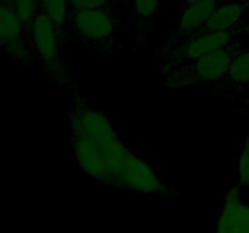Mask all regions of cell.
Wrapping results in <instances>:
<instances>
[{
  "instance_id": "1",
  "label": "cell",
  "mask_w": 249,
  "mask_h": 233,
  "mask_svg": "<svg viewBox=\"0 0 249 233\" xmlns=\"http://www.w3.org/2000/svg\"><path fill=\"white\" fill-rule=\"evenodd\" d=\"M70 131L84 136L96 150L111 175L112 188L174 198L178 189L162 172L123 142L108 114L73 94L66 113Z\"/></svg>"
},
{
  "instance_id": "2",
  "label": "cell",
  "mask_w": 249,
  "mask_h": 233,
  "mask_svg": "<svg viewBox=\"0 0 249 233\" xmlns=\"http://www.w3.org/2000/svg\"><path fill=\"white\" fill-rule=\"evenodd\" d=\"M121 29L118 7L70 11L65 45L74 44L102 57H109L124 50L123 39L119 35Z\"/></svg>"
},
{
  "instance_id": "3",
  "label": "cell",
  "mask_w": 249,
  "mask_h": 233,
  "mask_svg": "<svg viewBox=\"0 0 249 233\" xmlns=\"http://www.w3.org/2000/svg\"><path fill=\"white\" fill-rule=\"evenodd\" d=\"M28 29L40 72L55 86L77 94V82L62 58L65 44L50 18L38 10Z\"/></svg>"
},
{
  "instance_id": "4",
  "label": "cell",
  "mask_w": 249,
  "mask_h": 233,
  "mask_svg": "<svg viewBox=\"0 0 249 233\" xmlns=\"http://www.w3.org/2000/svg\"><path fill=\"white\" fill-rule=\"evenodd\" d=\"M245 44L218 49L180 67L158 70V74L162 77L163 87L170 91L196 87L201 91L215 84L224 77L232 58Z\"/></svg>"
},
{
  "instance_id": "5",
  "label": "cell",
  "mask_w": 249,
  "mask_h": 233,
  "mask_svg": "<svg viewBox=\"0 0 249 233\" xmlns=\"http://www.w3.org/2000/svg\"><path fill=\"white\" fill-rule=\"evenodd\" d=\"M243 43H248V40L242 35L238 28L233 31L202 32L195 35L194 38L185 41L182 45L173 50L172 52L163 56L160 58L162 67L160 70L180 67L214 50Z\"/></svg>"
},
{
  "instance_id": "6",
  "label": "cell",
  "mask_w": 249,
  "mask_h": 233,
  "mask_svg": "<svg viewBox=\"0 0 249 233\" xmlns=\"http://www.w3.org/2000/svg\"><path fill=\"white\" fill-rule=\"evenodd\" d=\"M219 0H204L196 2L185 9L180 10L179 22L177 27L172 31L167 40L156 52V57L162 58L179 48L180 45L199 34L203 29L204 24L208 21L209 16L213 14L215 7L218 6Z\"/></svg>"
},
{
  "instance_id": "7",
  "label": "cell",
  "mask_w": 249,
  "mask_h": 233,
  "mask_svg": "<svg viewBox=\"0 0 249 233\" xmlns=\"http://www.w3.org/2000/svg\"><path fill=\"white\" fill-rule=\"evenodd\" d=\"M249 87V43L238 50L224 77L215 84L201 90L203 96H219L235 101Z\"/></svg>"
},
{
  "instance_id": "8",
  "label": "cell",
  "mask_w": 249,
  "mask_h": 233,
  "mask_svg": "<svg viewBox=\"0 0 249 233\" xmlns=\"http://www.w3.org/2000/svg\"><path fill=\"white\" fill-rule=\"evenodd\" d=\"M215 233H249V201L242 188L236 184L226 189L225 199L219 206Z\"/></svg>"
},
{
  "instance_id": "9",
  "label": "cell",
  "mask_w": 249,
  "mask_h": 233,
  "mask_svg": "<svg viewBox=\"0 0 249 233\" xmlns=\"http://www.w3.org/2000/svg\"><path fill=\"white\" fill-rule=\"evenodd\" d=\"M70 145L72 148L73 159L83 172L88 177L99 182L101 186L112 187L111 175L94 146L84 136L74 131H70Z\"/></svg>"
},
{
  "instance_id": "10",
  "label": "cell",
  "mask_w": 249,
  "mask_h": 233,
  "mask_svg": "<svg viewBox=\"0 0 249 233\" xmlns=\"http://www.w3.org/2000/svg\"><path fill=\"white\" fill-rule=\"evenodd\" d=\"M162 0H129L126 7L131 15V38L136 50L147 44V39L155 28Z\"/></svg>"
},
{
  "instance_id": "11",
  "label": "cell",
  "mask_w": 249,
  "mask_h": 233,
  "mask_svg": "<svg viewBox=\"0 0 249 233\" xmlns=\"http://www.w3.org/2000/svg\"><path fill=\"white\" fill-rule=\"evenodd\" d=\"M248 10L246 0H219L218 6L209 16L202 32L233 31L238 28Z\"/></svg>"
},
{
  "instance_id": "12",
  "label": "cell",
  "mask_w": 249,
  "mask_h": 233,
  "mask_svg": "<svg viewBox=\"0 0 249 233\" xmlns=\"http://www.w3.org/2000/svg\"><path fill=\"white\" fill-rule=\"evenodd\" d=\"M28 36L29 29L11 4L0 2V46L9 41Z\"/></svg>"
},
{
  "instance_id": "13",
  "label": "cell",
  "mask_w": 249,
  "mask_h": 233,
  "mask_svg": "<svg viewBox=\"0 0 249 233\" xmlns=\"http://www.w3.org/2000/svg\"><path fill=\"white\" fill-rule=\"evenodd\" d=\"M38 10L50 18L65 44L66 27L70 15L67 0H38Z\"/></svg>"
},
{
  "instance_id": "14",
  "label": "cell",
  "mask_w": 249,
  "mask_h": 233,
  "mask_svg": "<svg viewBox=\"0 0 249 233\" xmlns=\"http://www.w3.org/2000/svg\"><path fill=\"white\" fill-rule=\"evenodd\" d=\"M233 184L249 191V126L241 138V150L233 162Z\"/></svg>"
},
{
  "instance_id": "15",
  "label": "cell",
  "mask_w": 249,
  "mask_h": 233,
  "mask_svg": "<svg viewBox=\"0 0 249 233\" xmlns=\"http://www.w3.org/2000/svg\"><path fill=\"white\" fill-rule=\"evenodd\" d=\"M12 6L27 28H29L32 19L38 12V0H12Z\"/></svg>"
},
{
  "instance_id": "16",
  "label": "cell",
  "mask_w": 249,
  "mask_h": 233,
  "mask_svg": "<svg viewBox=\"0 0 249 233\" xmlns=\"http://www.w3.org/2000/svg\"><path fill=\"white\" fill-rule=\"evenodd\" d=\"M70 11L89 9H102V7H118L121 0H67Z\"/></svg>"
},
{
  "instance_id": "17",
  "label": "cell",
  "mask_w": 249,
  "mask_h": 233,
  "mask_svg": "<svg viewBox=\"0 0 249 233\" xmlns=\"http://www.w3.org/2000/svg\"><path fill=\"white\" fill-rule=\"evenodd\" d=\"M235 102L237 103L235 108L236 113L241 114L242 116H246L249 121V87L235 100Z\"/></svg>"
},
{
  "instance_id": "18",
  "label": "cell",
  "mask_w": 249,
  "mask_h": 233,
  "mask_svg": "<svg viewBox=\"0 0 249 233\" xmlns=\"http://www.w3.org/2000/svg\"><path fill=\"white\" fill-rule=\"evenodd\" d=\"M238 29H240V32L242 33V35L249 41V10L247 11V14H246L243 21L241 22V24L238 26Z\"/></svg>"
},
{
  "instance_id": "19",
  "label": "cell",
  "mask_w": 249,
  "mask_h": 233,
  "mask_svg": "<svg viewBox=\"0 0 249 233\" xmlns=\"http://www.w3.org/2000/svg\"><path fill=\"white\" fill-rule=\"evenodd\" d=\"M199 1H204V0H179V9L182 10L185 9V7L190 6V5L196 4V2Z\"/></svg>"
},
{
  "instance_id": "20",
  "label": "cell",
  "mask_w": 249,
  "mask_h": 233,
  "mask_svg": "<svg viewBox=\"0 0 249 233\" xmlns=\"http://www.w3.org/2000/svg\"><path fill=\"white\" fill-rule=\"evenodd\" d=\"M0 2H2V4H11L12 5V0H0Z\"/></svg>"
},
{
  "instance_id": "21",
  "label": "cell",
  "mask_w": 249,
  "mask_h": 233,
  "mask_svg": "<svg viewBox=\"0 0 249 233\" xmlns=\"http://www.w3.org/2000/svg\"><path fill=\"white\" fill-rule=\"evenodd\" d=\"M128 1H129V0H121V2H123V4L125 5V6H126V4H128Z\"/></svg>"
},
{
  "instance_id": "22",
  "label": "cell",
  "mask_w": 249,
  "mask_h": 233,
  "mask_svg": "<svg viewBox=\"0 0 249 233\" xmlns=\"http://www.w3.org/2000/svg\"><path fill=\"white\" fill-rule=\"evenodd\" d=\"M246 2H247V4L249 5V0H246Z\"/></svg>"
}]
</instances>
